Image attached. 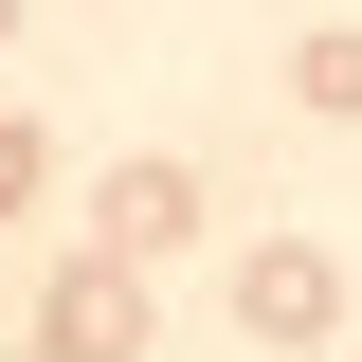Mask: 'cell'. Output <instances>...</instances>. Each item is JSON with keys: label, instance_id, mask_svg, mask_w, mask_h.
I'll return each instance as SVG.
<instances>
[{"label": "cell", "instance_id": "6da1fadb", "mask_svg": "<svg viewBox=\"0 0 362 362\" xmlns=\"http://www.w3.org/2000/svg\"><path fill=\"white\" fill-rule=\"evenodd\" d=\"M235 326H254V344H326V326H344V254H308V235L235 254Z\"/></svg>", "mask_w": 362, "mask_h": 362}, {"label": "cell", "instance_id": "7a4b0ae2", "mask_svg": "<svg viewBox=\"0 0 362 362\" xmlns=\"http://www.w3.org/2000/svg\"><path fill=\"white\" fill-rule=\"evenodd\" d=\"M181 235H199V163H109V199H90V254H109V272H163Z\"/></svg>", "mask_w": 362, "mask_h": 362}, {"label": "cell", "instance_id": "3957f363", "mask_svg": "<svg viewBox=\"0 0 362 362\" xmlns=\"http://www.w3.org/2000/svg\"><path fill=\"white\" fill-rule=\"evenodd\" d=\"M37 362H145V272L73 254V272H54V308H37Z\"/></svg>", "mask_w": 362, "mask_h": 362}, {"label": "cell", "instance_id": "277c9868", "mask_svg": "<svg viewBox=\"0 0 362 362\" xmlns=\"http://www.w3.org/2000/svg\"><path fill=\"white\" fill-rule=\"evenodd\" d=\"M290 90H308L326 127H362V37H308V54H290Z\"/></svg>", "mask_w": 362, "mask_h": 362}, {"label": "cell", "instance_id": "5b68a950", "mask_svg": "<svg viewBox=\"0 0 362 362\" xmlns=\"http://www.w3.org/2000/svg\"><path fill=\"white\" fill-rule=\"evenodd\" d=\"M18 199H37V127L0 109V218H18Z\"/></svg>", "mask_w": 362, "mask_h": 362}, {"label": "cell", "instance_id": "8992f818", "mask_svg": "<svg viewBox=\"0 0 362 362\" xmlns=\"http://www.w3.org/2000/svg\"><path fill=\"white\" fill-rule=\"evenodd\" d=\"M0 37H18V0H0Z\"/></svg>", "mask_w": 362, "mask_h": 362}]
</instances>
